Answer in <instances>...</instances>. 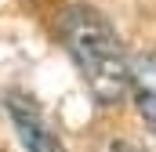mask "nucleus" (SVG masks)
Returning a JSON list of instances; mask_svg holds the SVG:
<instances>
[{
    "label": "nucleus",
    "instance_id": "nucleus-1",
    "mask_svg": "<svg viewBox=\"0 0 156 152\" xmlns=\"http://www.w3.org/2000/svg\"><path fill=\"white\" fill-rule=\"evenodd\" d=\"M58 33L69 58L76 62L91 98L98 105H120L131 94V62L109 18L87 4H73L62 11Z\"/></svg>",
    "mask_w": 156,
    "mask_h": 152
},
{
    "label": "nucleus",
    "instance_id": "nucleus-2",
    "mask_svg": "<svg viewBox=\"0 0 156 152\" xmlns=\"http://www.w3.org/2000/svg\"><path fill=\"white\" fill-rule=\"evenodd\" d=\"M4 109H7V119H11V127H15L26 152H66L62 134L55 130L51 116L44 112V105L37 98H29L22 91H11L4 98Z\"/></svg>",
    "mask_w": 156,
    "mask_h": 152
},
{
    "label": "nucleus",
    "instance_id": "nucleus-3",
    "mask_svg": "<svg viewBox=\"0 0 156 152\" xmlns=\"http://www.w3.org/2000/svg\"><path fill=\"white\" fill-rule=\"evenodd\" d=\"M131 94H134V105L145 119V127L156 134V58H138L131 65Z\"/></svg>",
    "mask_w": 156,
    "mask_h": 152
}]
</instances>
